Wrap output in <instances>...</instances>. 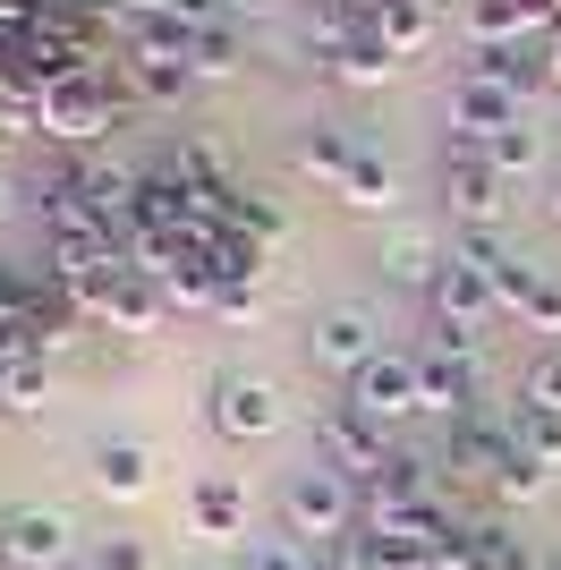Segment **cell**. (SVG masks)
<instances>
[{
	"instance_id": "6da1fadb",
	"label": "cell",
	"mask_w": 561,
	"mask_h": 570,
	"mask_svg": "<svg viewBox=\"0 0 561 570\" xmlns=\"http://www.w3.org/2000/svg\"><path fill=\"white\" fill-rule=\"evenodd\" d=\"M366 528V494H357V476H341V469H298L289 485H280V537H298V546H315V553H332L341 537H357Z\"/></svg>"
},
{
	"instance_id": "7a4b0ae2",
	"label": "cell",
	"mask_w": 561,
	"mask_h": 570,
	"mask_svg": "<svg viewBox=\"0 0 561 570\" xmlns=\"http://www.w3.org/2000/svg\"><path fill=\"white\" fill-rule=\"evenodd\" d=\"M119 111H128V86H119V69H77L60 77V86H43V102H35V128L60 145H102L119 128Z\"/></svg>"
},
{
	"instance_id": "3957f363",
	"label": "cell",
	"mask_w": 561,
	"mask_h": 570,
	"mask_svg": "<svg viewBox=\"0 0 561 570\" xmlns=\"http://www.w3.org/2000/svg\"><path fill=\"white\" fill-rule=\"evenodd\" d=\"M315 460L366 485V476L383 469V460H392V426H374V417H366L357 401H332L324 417H315Z\"/></svg>"
},
{
	"instance_id": "277c9868",
	"label": "cell",
	"mask_w": 561,
	"mask_h": 570,
	"mask_svg": "<svg viewBox=\"0 0 561 570\" xmlns=\"http://www.w3.org/2000/svg\"><path fill=\"white\" fill-rule=\"evenodd\" d=\"M289 426V401H280V383L264 375H213V434L222 443H264V434Z\"/></svg>"
},
{
	"instance_id": "5b68a950",
	"label": "cell",
	"mask_w": 561,
	"mask_h": 570,
	"mask_svg": "<svg viewBox=\"0 0 561 570\" xmlns=\"http://www.w3.org/2000/svg\"><path fill=\"white\" fill-rule=\"evenodd\" d=\"M0 553L18 570H77V528L51 502H18V511H0Z\"/></svg>"
},
{
	"instance_id": "8992f818",
	"label": "cell",
	"mask_w": 561,
	"mask_h": 570,
	"mask_svg": "<svg viewBox=\"0 0 561 570\" xmlns=\"http://www.w3.org/2000/svg\"><path fill=\"white\" fill-rule=\"evenodd\" d=\"M383 350H392V341H383V315L374 307H324L315 333H306V357H315L324 375H357V366H374Z\"/></svg>"
},
{
	"instance_id": "52a82bcc",
	"label": "cell",
	"mask_w": 561,
	"mask_h": 570,
	"mask_svg": "<svg viewBox=\"0 0 561 570\" xmlns=\"http://www.w3.org/2000/svg\"><path fill=\"white\" fill-rule=\"evenodd\" d=\"M443 196H451V222H460V230H493L502 205H511V179H502L476 145H460V154L443 163Z\"/></svg>"
},
{
	"instance_id": "ba28073f",
	"label": "cell",
	"mask_w": 561,
	"mask_h": 570,
	"mask_svg": "<svg viewBox=\"0 0 561 570\" xmlns=\"http://www.w3.org/2000/svg\"><path fill=\"white\" fill-rule=\"evenodd\" d=\"M350 401L366 409L374 426L417 417V350H383L374 366H357V375H350Z\"/></svg>"
},
{
	"instance_id": "9c48e42d",
	"label": "cell",
	"mask_w": 561,
	"mask_h": 570,
	"mask_svg": "<svg viewBox=\"0 0 561 570\" xmlns=\"http://www.w3.org/2000/svg\"><path fill=\"white\" fill-rule=\"evenodd\" d=\"M553 18H561L553 0H468V51H519Z\"/></svg>"
},
{
	"instance_id": "30bf717a",
	"label": "cell",
	"mask_w": 561,
	"mask_h": 570,
	"mask_svg": "<svg viewBox=\"0 0 561 570\" xmlns=\"http://www.w3.org/2000/svg\"><path fill=\"white\" fill-rule=\"evenodd\" d=\"M451 128H460V145H493L502 128H519V95L493 86L485 69H460V86H451Z\"/></svg>"
},
{
	"instance_id": "8fae6325",
	"label": "cell",
	"mask_w": 561,
	"mask_h": 570,
	"mask_svg": "<svg viewBox=\"0 0 561 570\" xmlns=\"http://www.w3.org/2000/svg\"><path fill=\"white\" fill-rule=\"evenodd\" d=\"M357 494H366V485H357ZM366 528L374 537H409V546H443L451 511L434 494H366Z\"/></svg>"
},
{
	"instance_id": "7c38bea8",
	"label": "cell",
	"mask_w": 561,
	"mask_h": 570,
	"mask_svg": "<svg viewBox=\"0 0 561 570\" xmlns=\"http://www.w3.org/2000/svg\"><path fill=\"white\" fill-rule=\"evenodd\" d=\"M417 409L425 417H451V426H468V409H476V366L451 350H425L417 357Z\"/></svg>"
},
{
	"instance_id": "4fadbf2b",
	"label": "cell",
	"mask_w": 561,
	"mask_h": 570,
	"mask_svg": "<svg viewBox=\"0 0 561 570\" xmlns=\"http://www.w3.org/2000/svg\"><path fill=\"white\" fill-rule=\"evenodd\" d=\"M86 476H94L111 502H137V494H154V452H145V443H128V434H102V443H94V460H86Z\"/></svg>"
},
{
	"instance_id": "5bb4252c",
	"label": "cell",
	"mask_w": 561,
	"mask_h": 570,
	"mask_svg": "<svg viewBox=\"0 0 561 570\" xmlns=\"http://www.w3.org/2000/svg\"><path fill=\"white\" fill-rule=\"evenodd\" d=\"M187 520H196V537H222V546H247V494H238L230 476H205V485L187 494Z\"/></svg>"
},
{
	"instance_id": "9a60e30c",
	"label": "cell",
	"mask_w": 561,
	"mask_h": 570,
	"mask_svg": "<svg viewBox=\"0 0 561 570\" xmlns=\"http://www.w3.org/2000/svg\"><path fill=\"white\" fill-rule=\"evenodd\" d=\"M443 247H434V230H392V247H383V282L392 289H434L443 282Z\"/></svg>"
},
{
	"instance_id": "2e32d148",
	"label": "cell",
	"mask_w": 561,
	"mask_h": 570,
	"mask_svg": "<svg viewBox=\"0 0 561 570\" xmlns=\"http://www.w3.org/2000/svg\"><path fill=\"white\" fill-rule=\"evenodd\" d=\"M324 69H332V86H350V95H374V86H392V69H400V60L383 51V35L366 26V35H350V43L332 51Z\"/></svg>"
},
{
	"instance_id": "e0dca14e",
	"label": "cell",
	"mask_w": 561,
	"mask_h": 570,
	"mask_svg": "<svg viewBox=\"0 0 561 570\" xmlns=\"http://www.w3.org/2000/svg\"><path fill=\"white\" fill-rule=\"evenodd\" d=\"M205 264H213V282H222V289H256V273H264V230L222 222V230H213V247H205Z\"/></svg>"
},
{
	"instance_id": "ac0fdd59",
	"label": "cell",
	"mask_w": 561,
	"mask_h": 570,
	"mask_svg": "<svg viewBox=\"0 0 561 570\" xmlns=\"http://www.w3.org/2000/svg\"><path fill=\"white\" fill-rule=\"evenodd\" d=\"M511 452H519V443H511V426H476V417H468V426H451V452H443V460L493 485V476L511 469Z\"/></svg>"
},
{
	"instance_id": "d6986e66",
	"label": "cell",
	"mask_w": 561,
	"mask_h": 570,
	"mask_svg": "<svg viewBox=\"0 0 561 570\" xmlns=\"http://www.w3.org/2000/svg\"><path fill=\"white\" fill-rule=\"evenodd\" d=\"M468 69H485L493 86H511V95L528 102V95H544V86H553V51H537V43H519V51H476Z\"/></svg>"
},
{
	"instance_id": "ffe728a7",
	"label": "cell",
	"mask_w": 561,
	"mask_h": 570,
	"mask_svg": "<svg viewBox=\"0 0 561 570\" xmlns=\"http://www.w3.org/2000/svg\"><path fill=\"white\" fill-rule=\"evenodd\" d=\"M374 35H383L392 60H425V51H434V0H392V9L374 18Z\"/></svg>"
},
{
	"instance_id": "44dd1931",
	"label": "cell",
	"mask_w": 561,
	"mask_h": 570,
	"mask_svg": "<svg viewBox=\"0 0 561 570\" xmlns=\"http://www.w3.org/2000/svg\"><path fill=\"white\" fill-rule=\"evenodd\" d=\"M119 86H128V102H187V86H196V69L187 60H119Z\"/></svg>"
},
{
	"instance_id": "7402d4cb",
	"label": "cell",
	"mask_w": 561,
	"mask_h": 570,
	"mask_svg": "<svg viewBox=\"0 0 561 570\" xmlns=\"http://www.w3.org/2000/svg\"><path fill=\"white\" fill-rule=\"evenodd\" d=\"M289 163H298L306 179H324V188L341 196V179H350V163H357V145L341 137V128H306V137L289 145Z\"/></svg>"
},
{
	"instance_id": "603a6c76",
	"label": "cell",
	"mask_w": 561,
	"mask_h": 570,
	"mask_svg": "<svg viewBox=\"0 0 561 570\" xmlns=\"http://www.w3.org/2000/svg\"><path fill=\"white\" fill-rule=\"evenodd\" d=\"M341 205H350V214H392V205H400L392 163H383V154H357L350 179H341Z\"/></svg>"
},
{
	"instance_id": "cb8c5ba5",
	"label": "cell",
	"mask_w": 561,
	"mask_h": 570,
	"mask_svg": "<svg viewBox=\"0 0 561 570\" xmlns=\"http://www.w3.org/2000/svg\"><path fill=\"white\" fill-rule=\"evenodd\" d=\"M502 426H511V443L528 460H544V469H561V409H537V401H519L511 417H502Z\"/></svg>"
},
{
	"instance_id": "d4e9b609",
	"label": "cell",
	"mask_w": 561,
	"mask_h": 570,
	"mask_svg": "<svg viewBox=\"0 0 561 570\" xmlns=\"http://www.w3.org/2000/svg\"><path fill=\"white\" fill-rule=\"evenodd\" d=\"M43 409H51V366L43 357H26V366L0 375V417H43Z\"/></svg>"
},
{
	"instance_id": "484cf974",
	"label": "cell",
	"mask_w": 561,
	"mask_h": 570,
	"mask_svg": "<svg viewBox=\"0 0 561 570\" xmlns=\"http://www.w3.org/2000/svg\"><path fill=\"white\" fill-rule=\"evenodd\" d=\"M77 324H86V307H77V289L43 282V298H35V350H60V341H77Z\"/></svg>"
},
{
	"instance_id": "4316f807",
	"label": "cell",
	"mask_w": 561,
	"mask_h": 570,
	"mask_svg": "<svg viewBox=\"0 0 561 570\" xmlns=\"http://www.w3.org/2000/svg\"><path fill=\"white\" fill-rule=\"evenodd\" d=\"M476 154H485V163L502 170V179H528V170L544 163V137L528 128V119H519V128H502V137H493V145H476Z\"/></svg>"
},
{
	"instance_id": "83f0119b",
	"label": "cell",
	"mask_w": 561,
	"mask_h": 570,
	"mask_svg": "<svg viewBox=\"0 0 561 570\" xmlns=\"http://www.w3.org/2000/svg\"><path fill=\"white\" fill-rule=\"evenodd\" d=\"M247 69V43H238V26H196V77H238Z\"/></svg>"
},
{
	"instance_id": "f1b7e54d",
	"label": "cell",
	"mask_w": 561,
	"mask_h": 570,
	"mask_svg": "<svg viewBox=\"0 0 561 570\" xmlns=\"http://www.w3.org/2000/svg\"><path fill=\"white\" fill-rule=\"evenodd\" d=\"M154 282H163V298H170V307H213V289H222V282H213V264L205 256H179V264H170V273H154Z\"/></svg>"
},
{
	"instance_id": "f546056e",
	"label": "cell",
	"mask_w": 561,
	"mask_h": 570,
	"mask_svg": "<svg viewBox=\"0 0 561 570\" xmlns=\"http://www.w3.org/2000/svg\"><path fill=\"white\" fill-rule=\"evenodd\" d=\"M425 469H434V460H425V452H409V443H392V460H383V469L366 476V494H434V485H425Z\"/></svg>"
},
{
	"instance_id": "4dcf8cb0",
	"label": "cell",
	"mask_w": 561,
	"mask_h": 570,
	"mask_svg": "<svg viewBox=\"0 0 561 570\" xmlns=\"http://www.w3.org/2000/svg\"><path fill=\"white\" fill-rule=\"evenodd\" d=\"M238 570H315V546H298V537H247Z\"/></svg>"
},
{
	"instance_id": "1f68e13d",
	"label": "cell",
	"mask_w": 561,
	"mask_h": 570,
	"mask_svg": "<svg viewBox=\"0 0 561 570\" xmlns=\"http://www.w3.org/2000/svg\"><path fill=\"white\" fill-rule=\"evenodd\" d=\"M544 485H553V469H544V460H528V452H511V469L493 476V494H502V502H537Z\"/></svg>"
},
{
	"instance_id": "d6a6232c",
	"label": "cell",
	"mask_w": 561,
	"mask_h": 570,
	"mask_svg": "<svg viewBox=\"0 0 561 570\" xmlns=\"http://www.w3.org/2000/svg\"><path fill=\"white\" fill-rule=\"evenodd\" d=\"M35 298H43V282L18 273V264H0V324H35Z\"/></svg>"
},
{
	"instance_id": "836d02e7",
	"label": "cell",
	"mask_w": 561,
	"mask_h": 570,
	"mask_svg": "<svg viewBox=\"0 0 561 570\" xmlns=\"http://www.w3.org/2000/svg\"><path fill=\"white\" fill-rule=\"evenodd\" d=\"M86 562H94V570H163V553L145 546V537H102Z\"/></svg>"
},
{
	"instance_id": "e575fe53",
	"label": "cell",
	"mask_w": 561,
	"mask_h": 570,
	"mask_svg": "<svg viewBox=\"0 0 561 570\" xmlns=\"http://www.w3.org/2000/svg\"><path fill=\"white\" fill-rule=\"evenodd\" d=\"M519 401H537V409H561V341L544 357H528V383H519Z\"/></svg>"
},
{
	"instance_id": "d590c367",
	"label": "cell",
	"mask_w": 561,
	"mask_h": 570,
	"mask_svg": "<svg viewBox=\"0 0 561 570\" xmlns=\"http://www.w3.org/2000/svg\"><path fill=\"white\" fill-rule=\"evenodd\" d=\"M519 324H528V333H553V341H561V282H553V273L537 282V298H528V315H519Z\"/></svg>"
},
{
	"instance_id": "8d00e7d4",
	"label": "cell",
	"mask_w": 561,
	"mask_h": 570,
	"mask_svg": "<svg viewBox=\"0 0 561 570\" xmlns=\"http://www.w3.org/2000/svg\"><path fill=\"white\" fill-rule=\"evenodd\" d=\"M213 315H222V324H256L264 298H256V289H213Z\"/></svg>"
},
{
	"instance_id": "74e56055",
	"label": "cell",
	"mask_w": 561,
	"mask_h": 570,
	"mask_svg": "<svg viewBox=\"0 0 561 570\" xmlns=\"http://www.w3.org/2000/svg\"><path fill=\"white\" fill-rule=\"evenodd\" d=\"M280 0H222V18H273Z\"/></svg>"
},
{
	"instance_id": "f35d334b",
	"label": "cell",
	"mask_w": 561,
	"mask_h": 570,
	"mask_svg": "<svg viewBox=\"0 0 561 570\" xmlns=\"http://www.w3.org/2000/svg\"><path fill=\"white\" fill-rule=\"evenodd\" d=\"M544 51H553V86H561V35H553V43H544Z\"/></svg>"
},
{
	"instance_id": "ab89813d",
	"label": "cell",
	"mask_w": 561,
	"mask_h": 570,
	"mask_svg": "<svg viewBox=\"0 0 561 570\" xmlns=\"http://www.w3.org/2000/svg\"><path fill=\"white\" fill-rule=\"evenodd\" d=\"M315 570H341V562H332V553H315Z\"/></svg>"
},
{
	"instance_id": "60d3db41",
	"label": "cell",
	"mask_w": 561,
	"mask_h": 570,
	"mask_svg": "<svg viewBox=\"0 0 561 570\" xmlns=\"http://www.w3.org/2000/svg\"><path fill=\"white\" fill-rule=\"evenodd\" d=\"M0 214H9V179H0Z\"/></svg>"
},
{
	"instance_id": "b9f144b4",
	"label": "cell",
	"mask_w": 561,
	"mask_h": 570,
	"mask_svg": "<svg viewBox=\"0 0 561 570\" xmlns=\"http://www.w3.org/2000/svg\"><path fill=\"white\" fill-rule=\"evenodd\" d=\"M553 222H561V188H553Z\"/></svg>"
},
{
	"instance_id": "7bdbcfd3",
	"label": "cell",
	"mask_w": 561,
	"mask_h": 570,
	"mask_svg": "<svg viewBox=\"0 0 561 570\" xmlns=\"http://www.w3.org/2000/svg\"><path fill=\"white\" fill-rule=\"evenodd\" d=\"M0 570H18V562H9V553H0Z\"/></svg>"
},
{
	"instance_id": "ee69618b",
	"label": "cell",
	"mask_w": 561,
	"mask_h": 570,
	"mask_svg": "<svg viewBox=\"0 0 561 570\" xmlns=\"http://www.w3.org/2000/svg\"><path fill=\"white\" fill-rule=\"evenodd\" d=\"M77 570H94V562H77Z\"/></svg>"
},
{
	"instance_id": "f6af8a7d",
	"label": "cell",
	"mask_w": 561,
	"mask_h": 570,
	"mask_svg": "<svg viewBox=\"0 0 561 570\" xmlns=\"http://www.w3.org/2000/svg\"><path fill=\"white\" fill-rule=\"evenodd\" d=\"M553 9H561V0H553Z\"/></svg>"
}]
</instances>
